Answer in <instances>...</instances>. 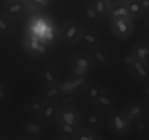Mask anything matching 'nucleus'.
I'll use <instances>...</instances> for the list:
<instances>
[{
  "mask_svg": "<svg viewBox=\"0 0 149 140\" xmlns=\"http://www.w3.org/2000/svg\"><path fill=\"white\" fill-rule=\"evenodd\" d=\"M89 52L94 61L95 67H97L100 69H106L111 65V53L103 45Z\"/></svg>",
  "mask_w": 149,
  "mask_h": 140,
  "instance_id": "obj_14",
  "label": "nucleus"
},
{
  "mask_svg": "<svg viewBox=\"0 0 149 140\" xmlns=\"http://www.w3.org/2000/svg\"><path fill=\"white\" fill-rule=\"evenodd\" d=\"M107 123L111 132L116 137L127 134L132 126L124 110L119 109H115L110 112Z\"/></svg>",
  "mask_w": 149,
  "mask_h": 140,
  "instance_id": "obj_1",
  "label": "nucleus"
},
{
  "mask_svg": "<svg viewBox=\"0 0 149 140\" xmlns=\"http://www.w3.org/2000/svg\"><path fill=\"white\" fill-rule=\"evenodd\" d=\"M111 18L116 17H129V13H128L127 10L126 5L125 2L122 4H118L113 6L110 10L109 13V15Z\"/></svg>",
  "mask_w": 149,
  "mask_h": 140,
  "instance_id": "obj_27",
  "label": "nucleus"
},
{
  "mask_svg": "<svg viewBox=\"0 0 149 140\" xmlns=\"http://www.w3.org/2000/svg\"><path fill=\"white\" fill-rule=\"evenodd\" d=\"M81 14L84 20L90 23H97L101 20V19L99 17L98 15L96 12L91 1L83 7Z\"/></svg>",
  "mask_w": 149,
  "mask_h": 140,
  "instance_id": "obj_24",
  "label": "nucleus"
},
{
  "mask_svg": "<svg viewBox=\"0 0 149 140\" xmlns=\"http://www.w3.org/2000/svg\"><path fill=\"white\" fill-rule=\"evenodd\" d=\"M11 91L4 80L0 78V105H4L10 100Z\"/></svg>",
  "mask_w": 149,
  "mask_h": 140,
  "instance_id": "obj_28",
  "label": "nucleus"
},
{
  "mask_svg": "<svg viewBox=\"0 0 149 140\" xmlns=\"http://www.w3.org/2000/svg\"><path fill=\"white\" fill-rule=\"evenodd\" d=\"M74 140H87V130L84 128H80L76 134Z\"/></svg>",
  "mask_w": 149,
  "mask_h": 140,
  "instance_id": "obj_31",
  "label": "nucleus"
},
{
  "mask_svg": "<svg viewBox=\"0 0 149 140\" xmlns=\"http://www.w3.org/2000/svg\"><path fill=\"white\" fill-rule=\"evenodd\" d=\"M22 140H31V139H22Z\"/></svg>",
  "mask_w": 149,
  "mask_h": 140,
  "instance_id": "obj_35",
  "label": "nucleus"
},
{
  "mask_svg": "<svg viewBox=\"0 0 149 140\" xmlns=\"http://www.w3.org/2000/svg\"><path fill=\"white\" fill-rule=\"evenodd\" d=\"M51 1L52 0H29V4L35 10H42L47 7L50 4Z\"/></svg>",
  "mask_w": 149,
  "mask_h": 140,
  "instance_id": "obj_29",
  "label": "nucleus"
},
{
  "mask_svg": "<svg viewBox=\"0 0 149 140\" xmlns=\"http://www.w3.org/2000/svg\"><path fill=\"white\" fill-rule=\"evenodd\" d=\"M82 120V114L75 105H63L60 107L55 121L80 127Z\"/></svg>",
  "mask_w": 149,
  "mask_h": 140,
  "instance_id": "obj_6",
  "label": "nucleus"
},
{
  "mask_svg": "<svg viewBox=\"0 0 149 140\" xmlns=\"http://www.w3.org/2000/svg\"><path fill=\"white\" fill-rule=\"evenodd\" d=\"M87 140H104L103 138L97 133L96 131L87 129Z\"/></svg>",
  "mask_w": 149,
  "mask_h": 140,
  "instance_id": "obj_30",
  "label": "nucleus"
},
{
  "mask_svg": "<svg viewBox=\"0 0 149 140\" xmlns=\"http://www.w3.org/2000/svg\"><path fill=\"white\" fill-rule=\"evenodd\" d=\"M56 123V129L59 137L65 138L70 140H74L76 134L78 132L79 129L81 127L74 126L71 125L65 124L59 121H55Z\"/></svg>",
  "mask_w": 149,
  "mask_h": 140,
  "instance_id": "obj_21",
  "label": "nucleus"
},
{
  "mask_svg": "<svg viewBox=\"0 0 149 140\" xmlns=\"http://www.w3.org/2000/svg\"><path fill=\"white\" fill-rule=\"evenodd\" d=\"M23 130L29 136L39 137L45 132V127L42 122L30 121L23 123Z\"/></svg>",
  "mask_w": 149,
  "mask_h": 140,
  "instance_id": "obj_23",
  "label": "nucleus"
},
{
  "mask_svg": "<svg viewBox=\"0 0 149 140\" xmlns=\"http://www.w3.org/2000/svg\"><path fill=\"white\" fill-rule=\"evenodd\" d=\"M27 11V1L25 0H7L3 5L1 12L13 21L22 18Z\"/></svg>",
  "mask_w": 149,
  "mask_h": 140,
  "instance_id": "obj_7",
  "label": "nucleus"
},
{
  "mask_svg": "<svg viewBox=\"0 0 149 140\" xmlns=\"http://www.w3.org/2000/svg\"><path fill=\"white\" fill-rule=\"evenodd\" d=\"M104 123L105 117L103 113L97 109L90 110L82 115L81 124H83L84 129L97 132Z\"/></svg>",
  "mask_w": 149,
  "mask_h": 140,
  "instance_id": "obj_12",
  "label": "nucleus"
},
{
  "mask_svg": "<svg viewBox=\"0 0 149 140\" xmlns=\"http://www.w3.org/2000/svg\"><path fill=\"white\" fill-rule=\"evenodd\" d=\"M130 52L134 58L146 65H149V43L146 40H138L133 44Z\"/></svg>",
  "mask_w": 149,
  "mask_h": 140,
  "instance_id": "obj_16",
  "label": "nucleus"
},
{
  "mask_svg": "<svg viewBox=\"0 0 149 140\" xmlns=\"http://www.w3.org/2000/svg\"><path fill=\"white\" fill-rule=\"evenodd\" d=\"M60 107L61 105L58 103L45 102L42 113H40L37 119L42 123H49L55 122Z\"/></svg>",
  "mask_w": 149,
  "mask_h": 140,
  "instance_id": "obj_17",
  "label": "nucleus"
},
{
  "mask_svg": "<svg viewBox=\"0 0 149 140\" xmlns=\"http://www.w3.org/2000/svg\"><path fill=\"white\" fill-rule=\"evenodd\" d=\"M90 81V75L71 77L59 83L64 94H74L80 93L84 86Z\"/></svg>",
  "mask_w": 149,
  "mask_h": 140,
  "instance_id": "obj_11",
  "label": "nucleus"
},
{
  "mask_svg": "<svg viewBox=\"0 0 149 140\" xmlns=\"http://www.w3.org/2000/svg\"><path fill=\"white\" fill-rule=\"evenodd\" d=\"M39 95L45 102H53V103H59L63 97L64 94L61 86L58 84L56 85L42 88Z\"/></svg>",
  "mask_w": 149,
  "mask_h": 140,
  "instance_id": "obj_20",
  "label": "nucleus"
},
{
  "mask_svg": "<svg viewBox=\"0 0 149 140\" xmlns=\"http://www.w3.org/2000/svg\"><path fill=\"white\" fill-rule=\"evenodd\" d=\"M55 140H70V139H65V138H63V137H58L57 138V139H55Z\"/></svg>",
  "mask_w": 149,
  "mask_h": 140,
  "instance_id": "obj_34",
  "label": "nucleus"
},
{
  "mask_svg": "<svg viewBox=\"0 0 149 140\" xmlns=\"http://www.w3.org/2000/svg\"><path fill=\"white\" fill-rule=\"evenodd\" d=\"M92 104L102 112H111L117 106V98L110 90L105 88L103 92Z\"/></svg>",
  "mask_w": 149,
  "mask_h": 140,
  "instance_id": "obj_13",
  "label": "nucleus"
},
{
  "mask_svg": "<svg viewBox=\"0 0 149 140\" xmlns=\"http://www.w3.org/2000/svg\"><path fill=\"white\" fill-rule=\"evenodd\" d=\"M25 50L33 58L45 59L50 52V46L44 43L37 38L26 35L23 41Z\"/></svg>",
  "mask_w": 149,
  "mask_h": 140,
  "instance_id": "obj_5",
  "label": "nucleus"
},
{
  "mask_svg": "<svg viewBox=\"0 0 149 140\" xmlns=\"http://www.w3.org/2000/svg\"><path fill=\"white\" fill-rule=\"evenodd\" d=\"M91 1L96 12L101 20L108 17L110 9L107 0H91Z\"/></svg>",
  "mask_w": 149,
  "mask_h": 140,
  "instance_id": "obj_25",
  "label": "nucleus"
},
{
  "mask_svg": "<svg viewBox=\"0 0 149 140\" xmlns=\"http://www.w3.org/2000/svg\"><path fill=\"white\" fill-rule=\"evenodd\" d=\"M104 89L105 87L100 83L97 81H90L81 89L80 94H82L84 98L87 102L93 103Z\"/></svg>",
  "mask_w": 149,
  "mask_h": 140,
  "instance_id": "obj_19",
  "label": "nucleus"
},
{
  "mask_svg": "<svg viewBox=\"0 0 149 140\" xmlns=\"http://www.w3.org/2000/svg\"><path fill=\"white\" fill-rule=\"evenodd\" d=\"M71 70L74 76L90 75L95 67L94 61L89 52H79L74 54L70 60Z\"/></svg>",
  "mask_w": 149,
  "mask_h": 140,
  "instance_id": "obj_2",
  "label": "nucleus"
},
{
  "mask_svg": "<svg viewBox=\"0 0 149 140\" xmlns=\"http://www.w3.org/2000/svg\"><path fill=\"white\" fill-rule=\"evenodd\" d=\"M143 96L145 97V99L146 100V103L148 102V98H149V87L148 86V84H146V88L143 89Z\"/></svg>",
  "mask_w": 149,
  "mask_h": 140,
  "instance_id": "obj_33",
  "label": "nucleus"
},
{
  "mask_svg": "<svg viewBox=\"0 0 149 140\" xmlns=\"http://www.w3.org/2000/svg\"><path fill=\"white\" fill-rule=\"evenodd\" d=\"M38 78L42 88L58 84L61 81L60 71L55 66L45 65L38 73Z\"/></svg>",
  "mask_w": 149,
  "mask_h": 140,
  "instance_id": "obj_10",
  "label": "nucleus"
},
{
  "mask_svg": "<svg viewBox=\"0 0 149 140\" xmlns=\"http://www.w3.org/2000/svg\"><path fill=\"white\" fill-rule=\"evenodd\" d=\"M45 104V101L39 94L29 97L25 103L24 108L31 116L38 119Z\"/></svg>",
  "mask_w": 149,
  "mask_h": 140,
  "instance_id": "obj_18",
  "label": "nucleus"
},
{
  "mask_svg": "<svg viewBox=\"0 0 149 140\" xmlns=\"http://www.w3.org/2000/svg\"><path fill=\"white\" fill-rule=\"evenodd\" d=\"M125 4L129 13L130 17L132 20L141 18L146 13L143 8L140 0H126Z\"/></svg>",
  "mask_w": 149,
  "mask_h": 140,
  "instance_id": "obj_22",
  "label": "nucleus"
},
{
  "mask_svg": "<svg viewBox=\"0 0 149 140\" xmlns=\"http://www.w3.org/2000/svg\"><path fill=\"white\" fill-rule=\"evenodd\" d=\"M13 31V23L0 12V36H8Z\"/></svg>",
  "mask_w": 149,
  "mask_h": 140,
  "instance_id": "obj_26",
  "label": "nucleus"
},
{
  "mask_svg": "<svg viewBox=\"0 0 149 140\" xmlns=\"http://www.w3.org/2000/svg\"><path fill=\"white\" fill-rule=\"evenodd\" d=\"M84 30L83 26L78 20L71 19L63 26L60 32V37L66 44H75L81 39Z\"/></svg>",
  "mask_w": 149,
  "mask_h": 140,
  "instance_id": "obj_4",
  "label": "nucleus"
},
{
  "mask_svg": "<svg viewBox=\"0 0 149 140\" xmlns=\"http://www.w3.org/2000/svg\"><path fill=\"white\" fill-rule=\"evenodd\" d=\"M78 43L81 47L90 52L102 46L103 36L98 30L94 28H89L87 29H84Z\"/></svg>",
  "mask_w": 149,
  "mask_h": 140,
  "instance_id": "obj_9",
  "label": "nucleus"
},
{
  "mask_svg": "<svg viewBox=\"0 0 149 140\" xmlns=\"http://www.w3.org/2000/svg\"><path fill=\"white\" fill-rule=\"evenodd\" d=\"M111 33L120 40H127L133 35L135 24L129 17H116L110 19Z\"/></svg>",
  "mask_w": 149,
  "mask_h": 140,
  "instance_id": "obj_3",
  "label": "nucleus"
},
{
  "mask_svg": "<svg viewBox=\"0 0 149 140\" xmlns=\"http://www.w3.org/2000/svg\"><path fill=\"white\" fill-rule=\"evenodd\" d=\"M134 125L135 126L137 131L140 133H145L146 132L147 125L146 122V119H143V120L135 123Z\"/></svg>",
  "mask_w": 149,
  "mask_h": 140,
  "instance_id": "obj_32",
  "label": "nucleus"
},
{
  "mask_svg": "<svg viewBox=\"0 0 149 140\" xmlns=\"http://www.w3.org/2000/svg\"><path fill=\"white\" fill-rule=\"evenodd\" d=\"M127 69L132 78L138 82L143 84H148L149 69L148 66L143 62L135 59L130 65L127 66Z\"/></svg>",
  "mask_w": 149,
  "mask_h": 140,
  "instance_id": "obj_15",
  "label": "nucleus"
},
{
  "mask_svg": "<svg viewBox=\"0 0 149 140\" xmlns=\"http://www.w3.org/2000/svg\"><path fill=\"white\" fill-rule=\"evenodd\" d=\"M123 110L132 125L146 118L147 106L144 101L134 100L130 102Z\"/></svg>",
  "mask_w": 149,
  "mask_h": 140,
  "instance_id": "obj_8",
  "label": "nucleus"
}]
</instances>
